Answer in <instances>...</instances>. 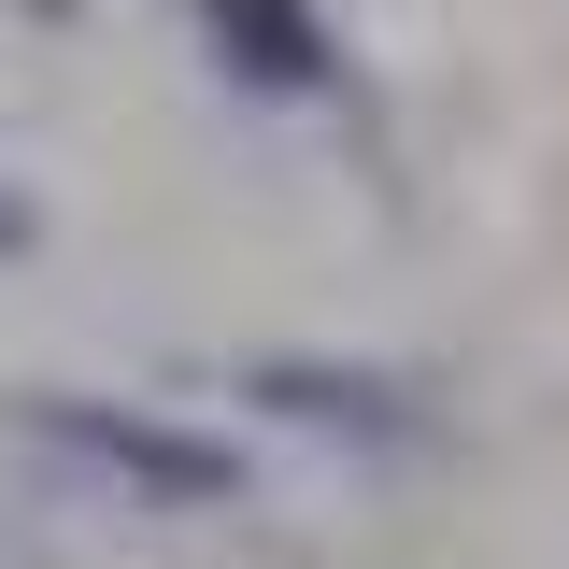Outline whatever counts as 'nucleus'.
Here are the masks:
<instances>
[{
  "instance_id": "nucleus-2",
  "label": "nucleus",
  "mask_w": 569,
  "mask_h": 569,
  "mask_svg": "<svg viewBox=\"0 0 569 569\" xmlns=\"http://www.w3.org/2000/svg\"><path fill=\"white\" fill-rule=\"evenodd\" d=\"M242 399L284 413V427H328V441H413V427H427L399 370H342V356H257Z\"/></svg>"
},
{
  "instance_id": "nucleus-1",
  "label": "nucleus",
  "mask_w": 569,
  "mask_h": 569,
  "mask_svg": "<svg viewBox=\"0 0 569 569\" xmlns=\"http://www.w3.org/2000/svg\"><path fill=\"white\" fill-rule=\"evenodd\" d=\"M14 413L43 427L58 456H86V470H114V485H142V498H200V512H228L242 498V456L228 441H200V427H157V413H129V399H14Z\"/></svg>"
},
{
  "instance_id": "nucleus-3",
  "label": "nucleus",
  "mask_w": 569,
  "mask_h": 569,
  "mask_svg": "<svg viewBox=\"0 0 569 569\" xmlns=\"http://www.w3.org/2000/svg\"><path fill=\"white\" fill-rule=\"evenodd\" d=\"M213 14V58L242 71V86H257V100H313V86H328V14H313V0H200Z\"/></svg>"
},
{
  "instance_id": "nucleus-4",
  "label": "nucleus",
  "mask_w": 569,
  "mask_h": 569,
  "mask_svg": "<svg viewBox=\"0 0 569 569\" xmlns=\"http://www.w3.org/2000/svg\"><path fill=\"white\" fill-rule=\"evenodd\" d=\"M14 242H29V200H0V257H14Z\"/></svg>"
}]
</instances>
